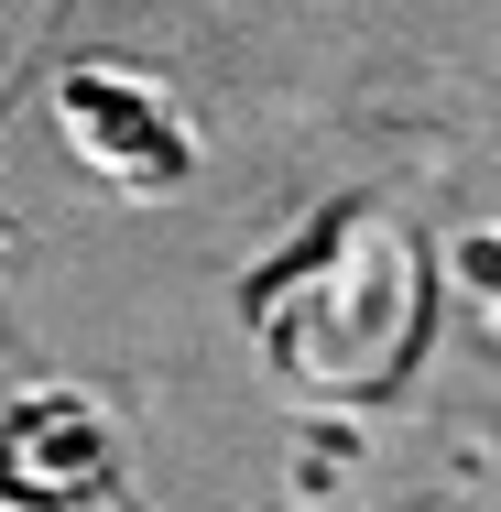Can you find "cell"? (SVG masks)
I'll return each instance as SVG.
<instances>
[{"mask_svg":"<svg viewBox=\"0 0 501 512\" xmlns=\"http://www.w3.org/2000/svg\"><path fill=\"white\" fill-rule=\"evenodd\" d=\"M240 316L262 327L273 371H295L305 393H382L403 349L425 338V273L393 218L338 207L316 240H295L273 273L240 284Z\"/></svg>","mask_w":501,"mask_h":512,"instance_id":"6da1fadb","label":"cell"},{"mask_svg":"<svg viewBox=\"0 0 501 512\" xmlns=\"http://www.w3.org/2000/svg\"><path fill=\"white\" fill-rule=\"evenodd\" d=\"M120 491V436L88 393H33L0 414V502L11 512H88Z\"/></svg>","mask_w":501,"mask_h":512,"instance_id":"3957f363","label":"cell"},{"mask_svg":"<svg viewBox=\"0 0 501 512\" xmlns=\"http://www.w3.org/2000/svg\"><path fill=\"white\" fill-rule=\"evenodd\" d=\"M55 131L77 142V164H99L109 186H142V197H164V186L197 175V131H186V109L164 99L153 77L99 66V55L55 77Z\"/></svg>","mask_w":501,"mask_h":512,"instance_id":"7a4b0ae2","label":"cell"}]
</instances>
